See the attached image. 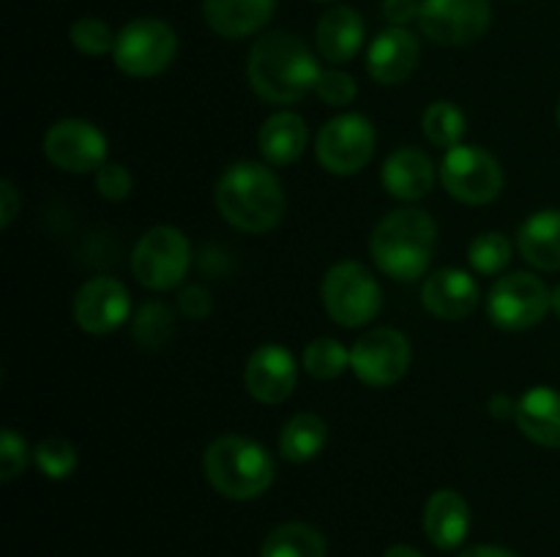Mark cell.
<instances>
[{"mask_svg":"<svg viewBox=\"0 0 560 557\" xmlns=\"http://www.w3.org/2000/svg\"><path fill=\"white\" fill-rule=\"evenodd\" d=\"M323 69L295 33L271 31L255 42L246 60L249 85L262 102L295 104L315 91Z\"/></svg>","mask_w":560,"mask_h":557,"instance_id":"cell-1","label":"cell"},{"mask_svg":"<svg viewBox=\"0 0 560 557\" xmlns=\"http://www.w3.org/2000/svg\"><path fill=\"white\" fill-rule=\"evenodd\" d=\"M224 222L241 233L260 235L284 216V189L277 175L260 162H235L219 175L213 189Z\"/></svg>","mask_w":560,"mask_h":557,"instance_id":"cell-2","label":"cell"},{"mask_svg":"<svg viewBox=\"0 0 560 557\" xmlns=\"http://www.w3.org/2000/svg\"><path fill=\"white\" fill-rule=\"evenodd\" d=\"M438 246V227L419 208H402L377 222L370 251L375 265L397 282H416L430 268Z\"/></svg>","mask_w":560,"mask_h":557,"instance_id":"cell-3","label":"cell"},{"mask_svg":"<svg viewBox=\"0 0 560 557\" xmlns=\"http://www.w3.org/2000/svg\"><path fill=\"white\" fill-rule=\"evenodd\" d=\"M206 478L219 495L230 500H255L273 484V459L260 442L241 435H222L202 457Z\"/></svg>","mask_w":560,"mask_h":557,"instance_id":"cell-4","label":"cell"},{"mask_svg":"<svg viewBox=\"0 0 560 557\" xmlns=\"http://www.w3.org/2000/svg\"><path fill=\"white\" fill-rule=\"evenodd\" d=\"M320 298L328 317L342 328H361L381 311L383 293L370 271L361 262L342 260L323 276Z\"/></svg>","mask_w":560,"mask_h":557,"instance_id":"cell-5","label":"cell"},{"mask_svg":"<svg viewBox=\"0 0 560 557\" xmlns=\"http://www.w3.org/2000/svg\"><path fill=\"white\" fill-rule=\"evenodd\" d=\"M191 265L189 238L178 227L159 224L140 235L131 251V273L137 282L156 293L175 289L186 278Z\"/></svg>","mask_w":560,"mask_h":557,"instance_id":"cell-6","label":"cell"},{"mask_svg":"<svg viewBox=\"0 0 560 557\" xmlns=\"http://www.w3.org/2000/svg\"><path fill=\"white\" fill-rule=\"evenodd\" d=\"M178 55V36L173 27L156 16H140L120 27L115 38L113 58L124 74L129 76H156L167 69Z\"/></svg>","mask_w":560,"mask_h":557,"instance_id":"cell-7","label":"cell"},{"mask_svg":"<svg viewBox=\"0 0 560 557\" xmlns=\"http://www.w3.org/2000/svg\"><path fill=\"white\" fill-rule=\"evenodd\" d=\"M438 175L448 197L465 205H487L503 191L501 164L479 145H457L446 151Z\"/></svg>","mask_w":560,"mask_h":557,"instance_id":"cell-8","label":"cell"},{"mask_svg":"<svg viewBox=\"0 0 560 557\" xmlns=\"http://www.w3.org/2000/svg\"><path fill=\"white\" fill-rule=\"evenodd\" d=\"M552 309V293L534 273H509L492 284L487 295V315L503 331H525L545 320Z\"/></svg>","mask_w":560,"mask_h":557,"instance_id":"cell-9","label":"cell"},{"mask_svg":"<svg viewBox=\"0 0 560 557\" xmlns=\"http://www.w3.org/2000/svg\"><path fill=\"white\" fill-rule=\"evenodd\" d=\"M375 126L364 115H337L317 134V162L331 175H355L375 156Z\"/></svg>","mask_w":560,"mask_h":557,"instance_id":"cell-10","label":"cell"},{"mask_svg":"<svg viewBox=\"0 0 560 557\" xmlns=\"http://www.w3.org/2000/svg\"><path fill=\"white\" fill-rule=\"evenodd\" d=\"M408 336L397 328H372L350 349V369L364 386L388 388L405 377L410 369Z\"/></svg>","mask_w":560,"mask_h":557,"instance_id":"cell-11","label":"cell"},{"mask_svg":"<svg viewBox=\"0 0 560 557\" xmlns=\"http://www.w3.org/2000/svg\"><path fill=\"white\" fill-rule=\"evenodd\" d=\"M490 22V0H421V33L441 47L474 44L485 36Z\"/></svg>","mask_w":560,"mask_h":557,"instance_id":"cell-12","label":"cell"},{"mask_svg":"<svg viewBox=\"0 0 560 557\" xmlns=\"http://www.w3.org/2000/svg\"><path fill=\"white\" fill-rule=\"evenodd\" d=\"M44 156L63 173H98L107 164V137L91 120L63 118L44 134Z\"/></svg>","mask_w":560,"mask_h":557,"instance_id":"cell-13","label":"cell"},{"mask_svg":"<svg viewBox=\"0 0 560 557\" xmlns=\"http://www.w3.org/2000/svg\"><path fill=\"white\" fill-rule=\"evenodd\" d=\"M131 311V295L124 282L109 276L88 278L74 298L77 325L93 336L118 331Z\"/></svg>","mask_w":560,"mask_h":557,"instance_id":"cell-14","label":"cell"},{"mask_svg":"<svg viewBox=\"0 0 560 557\" xmlns=\"http://www.w3.org/2000/svg\"><path fill=\"white\" fill-rule=\"evenodd\" d=\"M246 391L262 404H282L299 382V366L293 353L282 344H262L249 355L244 369Z\"/></svg>","mask_w":560,"mask_h":557,"instance_id":"cell-15","label":"cell"},{"mask_svg":"<svg viewBox=\"0 0 560 557\" xmlns=\"http://www.w3.org/2000/svg\"><path fill=\"white\" fill-rule=\"evenodd\" d=\"M479 284L468 271H459V268H441L430 273L421 287V304L441 320H465L479 309Z\"/></svg>","mask_w":560,"mask_h":557,"instance_id":"cell-16","label":"cell"},{"mask_svg":"<svg viewBox=\"0 0 560 557\" xmlns=\"http://www.w3.org/2000/svg\"><path fill=\"white\" fill-rule=\"evenodd\" d=\"M419 42L408 27H386L366 49V71L381 85H399L419 66Z\"/></svg>","mask_w":560,"mask_h":557,"instance_id":"cell-17","label":"cell"},{"mask_svg":"<svg viewBox=\"0 0 560 557\" xmlns=\"http://www.w3.org/2000/svg\"><path fill=\"white\" fill-rule=\"evenodd\" d=\"M435 178V164L419 147H399L383 164V186H386L388 194L402 202H413L430 194Z\"/></svg>","mask_w":560,"mask_h":557,"instance_id":"cell-18","label":"cell"},{"mask_svg":"<svg viewBox=\"0 0 560 557\" xmlns=\"http://www.w3.org/2000/svg\"><path fill=\"white\" fill-rule=\"evenodd\" d=\"M517 429L530 442L560 448V391L550 386H534L517 399Z\"/></svg>","mask_w":560,"mask_h":557,"instance_id":"cell-19","label":"cell"},{"mask_svg":"<svg viewBox=\"0 0 560 557\" xmlns=\"http://www.w3.org/2000/svg\"><path fill=\"white\" fill-rule=\"evenodd\" d=\"M470 530V508L454 489L432 491L424 508V533L438 549H457Z\"/></svg>","mask_w":560,"mask_h":557,"instance_id":"cell-20","label":"cell"},{"mask_svg":"<svg viewBox=\"0 0 560 557\" xmlns=\"http://www.w3.org/2000/svg\"><path fill=\"white\" fill-rule=\"evenodd\" d=\"M317 49L328 63H348L364 44V20L350 5H334L317 22Z\"/></svg>","mask_w":560,"mask_h":557,"instance_id":"cell-21","label":"cell"},{"mask_svg":"<svg viewBox=\"0 0 560 557\" xmlns=\"http://www.w3.org/2000/svg\"><path fill=\"white\" fill-rule=\"evenodd\" d=\"M277 0H202L208 27L224 38H244L273 16Z\"/></svg>","mask_w":560,"mask_h":557,"instance_id":"cell-22","label":"cell"},{"mask_svg":"<svg viewBox=\"0 0 560 557\" xmlns=\"http://www.w3.org/2000/svg\"><path fill=\"white\" fill-rule=\"evenodd\" d=\"M306 140H310V129L306 120L299 112H273L266 123L260 126L257 134V147H260L262 158L273 167H288V164L299 162L301 153L306 151Z\"/></svg>","mask_w":560,"mask_h":557,"instance_id":"cell-23","label":"cell"},{"mask_svg":"<svg viewBox=\"0 0 560 557\" xmlns=\"http://www.w3.org/2000/svg\"><path fill=\"white\" fill-rule=\"evenodd\" d=\"M517 249L539 271H560V211L547 208L525 218L517 229Z\"/></svg>","mask_w":560,"mask_h":557,"instance_id":"cell-24","label":"cell"},{"mask_svg":"<svg viewBox=\"0 0 560 557\" xmlns=\"http://www.w3.org/2000/svg\"><path fill=\"white\" fill-rule=\"evenodd\" d=\"M328 426L315 413H295L279 435V453L288 462H310L326 448Z\"/></svg>","mask_w":560,"mask_h":557,"instance_id":"cell-25","label":"cell"},{"mask_svg":"<svg viewBox=\"0 0 560 557\" xmlns=\"http://www.w3.org/2000/svg\"><path fill=\"white\" fill-rule=\"evenodd\" d=\"M260 557H326V538L312 524H279L262 541Z\"/></svg>","mask_w":560,"mask_h":557,"instance_id":"cell-26","label":"cell"},{"mask_svg":"<svg viewBox=\"0 0 560 557\" xmlns=\"http://www.w3.org/2000/svg\"><path fill=\"white\" fill-rule=\"evenodd\" d=\"M421 129L432 145L452 151V147L463 145L465 112L452 102H432L421 118Z\"/></svg>","mask_w":560,"mask_h":557,"instance_id":"cell-27","label":"cell"},{"mask_svg":"<svg viewBox=\"0 0 560 557\" xmlns=\"http://www.w3.org/2000/svg\"><path fill=\"white\" fill-rule=\"evenodd\" d=\"M301 364L317 380H337L350 366V349L342 342H337V339L320 336L306 344Z\"/></svg>","mask_w":560,"mask_h":557,"instance_id":"cell-28","label":"cell"},{"mask_svg":"<svg viewBox=\"0 0 560 557\" xmlns=\"http://www.w3.org/2000/svg\"><path fill=\"white\" fill-rule=\"evenodd\" d=\"M137 344L145 349H159L173 336V311L162 300H148L137 309L135 325H131Z\"/></svg>","mask_w":560,"mask_h":557,"instance_id":"cell-29","label":"cell"},{"mask_svg":"<svg viewBox=\"0 0 560 557\" xmlns=\"http://www.w3.org/2000/svg\"><path fill=\"white\" fill-rule=\"evenodd\" d=\"M509 260H512V244L501 233H481L468 249L470 268L481 276H498Z\"/></svg>","mask_w":560,"mask_h":557,"instance_id":"cell-30","label":"cell"},{"mask_svg":"<svg viewBox=\"0 0 560 557\" xmlns=\"http://www.w3.org/2000/svg\"><path fill=\"white\" fill-rule=\"evenodd\" d=\"M33 462L47 478L63 481L77 470V448L63 437H44L33 451Z\"/></svg>","mask_w":560,"mask_h":557,"instance_id":"cell-31","label":"cell"},{"mask_svg":"<svg viewBox=\"0 0 560 557\" xmlns=\"http://www.w3.org/2000/svg\"><path fill=\"white\" fill-rule=\"evenodd\" d=\"M69 38L71 44H74L77 52L91 55V58H102V55L113 52L115 38L118 36H115L113 27L104 20H98V16H82V20H77L74 25H71Z\"/></svg>","mask_w":560,"mask_h":557,"instance_id":"cell-32","label":"cell"},{"mask_svg":"<svg viewBox=\"0 0 560 557\" xmlns=\"http://www.w3.org/2000/svg\"><path fill=\"white\" fill-rule=\"evenodd\" d=\"M315 93L323 104H328V107H348V104H353L359 85H355V80L348 71L328 69L323 71L320 80H317Z\"/></svg>","mask_w":560,"mask_h":557,"instance_id":"cell-33","label":"cell"},{"mask_svg":"<svg viewBox=\"0 0 560 557\" xmlns=\"http://www.w3.org/2000/svg\"><path fill=\"white\" fill-rule=\"evenodd\" d=\"M27 464V446L22 440V435H16V429L5 426L3 435H0V478L14 481L16 475L25 470Z\"/></svg>","mask_w":560,"mask_h":557,"instance_id":"cell-34","label":"cell"},{"mask_svg":"<svg viewBox=\"0 0 560 557\" xmlns=\"http://www.w3.org/2000/svg\"><path fill=\"white\" fill-rule=\"evenodd\" d=\"M131 186H135V178H131L129 169L118 162H107L96 173V189L104 200L120 202L131 194Z\"/></svg>","mask_w":560,"mask_h":557,"instance_id":"cell-35","label":"cell"},{"mask_svg":"<svg viewBox=\"0 0 560 557\" xmlns=\"http://www.w3.org/2000/svg\"><path fill=\"white\" fill-rule=\"evenodd\" d=\"M421 3L419 0H383V16L392 27H405L419 20Z\"/></svg>","mask_w":560,"mask_h":557,"instance_id":"cell-36","label":"cell"},{"mask_svg":"<svg viewBox=\"0 0 560 557\" xmlns=\"http://www.w3.org/2000/svg\"><path fill=\"white\" fill-rule=\"evenodd\" d=\"M180 309H184V315L191 317V320H202V317H208V311H211V295L202 287H186L184 293H180Z\"/></svg>","mask_w":560,"mask_h":557,"instance_id":"cell-37","label":"cell"},{"mask_svg":"<svg viewBox=\"0 0 560 557\" xmlns=\"http://www.w3.org/2000/svg\"><path fill=\"white\" fill-rule=\"evenodd\" d=\"M20 191L14 189V183H11L9 178L0 180V227H11V222L16 218V213H20Z\"/></svg>","mask_w":560,"mask_h":557,"instance_id":"cell-38","label":"cell"},{"mask_svg":"<svg viewBox=\"0 0 560 557\" xmlns=\"http://www.w3.org/2000/svg\"><path fill=\"white\" fill-rule=\"evenodd\" d=\"M490 415L498 420H506V418H514V413H517V402H514L512 396H503V393H495V396L490 399Z\"/></svg>","mask_w":560,"mask_h":557,"instance_id":"cell-39","label":"cell"},{"mask_svg":"<svg viewBox=\"0 0 560 557\" xmlns=\"http://www.w3.org/2000/svg\"><path fill=\"white\" fill-rule=\"evenodd\" d=\"M459 557H517V555L509 549H503V546L481 544V546H470V549H465Z\"/></svg>","mask_w":560,"mask_h":557,"instance_id":"cell-40","label":"cell"},{"mask_svg":"<svg viewBox=\"0 0 560 557\" xmlns=\"http://www.w3.org/2000/svg\"><path fill=\"white\" fill-rule=\"evenodd\" d=\"M383 557H424V555H421L419 549H413V546L399 544V546H392V549H388Z\"/></svg>","mask_w":560,"mask_h":557,"instance_id":"cell-41","label":"cell"},{"mask_svg":"<svg viewBox=\"0 0 560 557\" xmlns=\"http://www.w3.org/2000/svg\"><path fill=\"white\" fill-rule=\"evenodd\" d=\"M552 309H556V315L560 317V284L552 289Z\"/></svg>","mask_w":560,"mask_h":557,"instance_id":"cell-42","label":"cell"},{"mask_svg":"<svg viewBox=\"0 0 560 557\" xmlns=\"http://www.w3.org/2000/svg\"><path fill=\"white\" fill-rule=\"evenodd\" d=\"M558 129H560V104H558Z\"/></svg>","mask_w":560,"mask_h":557,"instance_id":"cell-43","label":"cell"},{"mask_svg":"<svg viewBox=\"0 0 560 557\" xmlns=\"http://www.w3.org/2000/svg\"><path fill=\"white\" fill-rule=\"evenodd\" d=\"M320 3H328V0H320Z\"/></svg>","mask_w":560,"mask_h":557,"instance_id":"cell-44","label":"cell"}]
</instances>
